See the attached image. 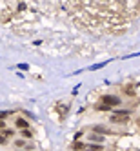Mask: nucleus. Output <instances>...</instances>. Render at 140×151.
I'll return each mask as SVG.
<instances>
[{
	"label": "nucleus",
	"instance_id": "nucleus-4",
	"mask_svg": "<svg viewBox=\"0 0 140 151\" xmlns=\"http://www.w3.org/2000/svg\"><path fill=\"white\" fill-rule=\"evenodd\" d=\"M102 146H98V144H89V146H86V151H100Z\"/></svg>",
	"mask_w": 140,
	"mask_h": 151
},
{
	"label": "nucleus",
	"instance_id": "nucleus-12",
	"mask_svg": "<svg viewBox=\"0 0 140 151\" xmlns=\"http://www.w3.org/2000/svg\"><path fill=\"white\" fill-rule=\"evenodd\" d=\"M126 93H128V95H133L135 91H133V87H126Z\"/></svg>",
	"mask_w": 140,
	"mask_h": 151
},
{
	"label": "nucleus",
	"instance_id": "nucleus-9",
	"mask_svg": "<svg viewBox=\"0 0 140 151\" xmlns=\"http://www.w3.org/2000/svg\"><path fill=\"white\" fill-rule=\"evenodd\" d=\"M8 142V135L6 133H0V144H6Z\"/></svg>",
	"mask_w": 140,
	"mask_h": 151
},
{
	"label": "nucleus",
	"instance_id": "nucleus-11",
	"mask_svg": "<svg viewBox=\"0 0 140 151\" xmlns=\"http://www.w3.org/2000/svg\"><path fill=\"white\" fill-rule=\"evenodd\" d=\"M22 135L26 136V139H29V136H31V131H29V129H24V131H22Z\"/></svg>",
	"mask_w": 140,
	"mask_h": 151
},
{
	"label": "nucleus",
	"instance_id": "nucleus-6",
	"mask_svg": "<svg viewBox=\"0 0 140 151\" xmlns=\"http://www.w3.org/2000/svg\"><path fill=\"white\" fill-rule=\"evenodd\" d=\"M73 149H75V151H82V149H86V146L82 142H75V144H73Z\"/></svg>",
	"mask_w": 140,
	"mask_h": 151
},
{
	"label": "nucleus",
	"instance_id": "nucleus-10",
	"mask_svg": "<svg viewBox=\"0 0 140 151\" xmlns=\"http://www.w3.org/2000/svg\"><path fill=\"white\" fill-rule=\"evenodd\" d=\"M91 139H93V140H97V142H102V135H93Z\"/></svg>",
	"mask_w": 140,
	"mask_h": 151
},
{
	"label": "nucleus",
	"instance_id": "nucleus-1",
	"mask_svg": "<svg viewBox=\"0 0 140 151\" xmlns=\"http://www.w3.org/2000/svg\"><path fill=\"white\" fill-rule=\"evenodd\" d=\"M129 120V113L128 111H117L111 115V122H117V124H122V122Z\"/></svg>",
	"mask_w": 140,
	"mask_h": 151
},
{
	"label": "nucleus",
	"instance_id": "nucleus-5",
	"mask_svg": "<svg viewBox=\"0 0 140 151\" xmlns=\"http://www.w3.org/2000/svg\"><path fill=\"white\" fill-rule=\"evenodd\" d=\"M17 126H18V127H22V129H28V120L18 118V120H17Z\"/></svg>",
	"mask_w": 140,
	"mask_h": 151
},
{
	"label": "nucleus",
	"instance_id": "nucleus-14",
	"mask_svg": "<svg viewBox=\"0 0 140 151\" xmlns=\"http://www.w3.org/2000/svg\"><path fill=\"white\" fill-rule=\"evenodd\" d=\"M138 126H140V120H138Z\"/></svg>",
	"mask_w": 140,
	"mask_h": 151
},
{
	"label": "nucleus",
	"instance_id": "nucleus-8",
	"mask_svg": "<svg viewBox=\"0 0 140 151\" xmlns=\"http://www.w3.org/2000/svg\"><path fill=\"white\" fill-rule=\"evenodd\" d=\"M95 107L98 109V111H108V109H109V106H106V104H97Z\"/></svg>",
	"mask_w": 140,
	"mask_h": 151
},
{
	"label": "nucleus",
	"instance_id": "nucleus-7",
	"mask_svg": "<svg viewBox=\"0 0 140 151\" xmlns=\"http://www.w3.org/2000/svg\"><path fill=\"white\" fill-rule=\"evenodd\" d=\"M95 131H98V133H111L108 127H104V126H97L95 127Z\"/></svg>",
	"mask_w": 140,
	"mask_h": 151
},
{
	"label": "nucleus",
	"instance_id": "nucleus-2",
	"mask_svg": "<svg viewBox=\"0 0 140 151\" xmlns=\"http://www.w3.org/2000/svg\"><path fill=\"white\" fill-rule=\"evenodd\" d=\"M102 104L106 106H118L120 104V98L118 97H113V95H106V97H102Z\"/></svg>",
	"mask_w": 140,
	"mask_h": 151
},
{
	"label": "nucleus",
	"instance_id": "nucleus-13",
	"mask_svg": "<svg viewBox=\"0 0 140 151\" xmlns=\"http://www.w3.org/2000/svg\"><path fill=\"white\" fill-rule=\"evenodd\" d=\"M4 127V120H0V129H2Z\"/></svg>",
	"mask_w": 140,
	"mask_h": 151
},
{
	"label": "nucleus",
	"instance_id": "nucleus-3",
	"mask_svg": "<svg viewBox=\"0 0 140 151\" xmlns=\"http://www.w3.org/2000/svg\"><path fill=\"white\" fill-rule=\"evenodd\" d=\"M57 111L60 113V116H66L69 111V107H68V104H57Z\"/></svg>",
	"mask_w": 140,
	"mask_h": 151
}]
</instances>
